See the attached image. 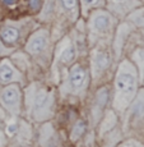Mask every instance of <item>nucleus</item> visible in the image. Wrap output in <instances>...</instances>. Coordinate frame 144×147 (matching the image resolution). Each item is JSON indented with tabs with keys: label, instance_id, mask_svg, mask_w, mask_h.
Wrapping results in <instances>:
<instances>
[{
	"label": "nucleus",
	"instance_id": "f257e3e1",
	"mask_svg": "<svg viewBox=\"0 0 144 147\" xmlns=\"http://www.w3.org/2000/svg\"><path fill=\"white\" fill-rule=\"evenodd\" d=\"M58 92L40 81H33L23 87V115L31 124L51 121L56 113Z\"/></svg>",
	"mask_w": 144,
	"mask_h": 147
},
{
	"label": "nucleus",
	"instance_id": "f03ea898",
	"mask_svg": "<svg viewBox=\"0 0 144 147\" xmlns=\"http://www.w3.org/2000/svg\"><path fill=\"white\" fill-rule=\"evenodd\" d=\"M140 77L138 68L129 60H124L117 67L111 91V109L121 117L135 98L140 88Z\"/></svg>",
	"mask_w": 144,
	"mask_h": 147
},
{
	"label": "nucleus",
	"instance_id": "7ed1b4c3",
	"mask_svg": "<svg viewBox=\"0 0 144 147\" xmlns=\"http://www.w3.org/2000/svg\"><path fill=\"white\" fill-rule=\"evenodd\" d=\"M58 87V95L68 104H78L87 97L91 87V74L82 63H74L65 70Z\"/></svg>",
	"mask_w": 144,
	"mask_h": 147
},
{
	"label": "nucleus",
	"instance_id": "20e7f679",
	"mask_svg": "<svg viewBox=\"0 0 144 147\" xmlns=\"http://www.w3.org/2000/svg\"><path fill=\"white\" fill-rule=\"evenodd\" d=\"M3 128L9 143L13 142L15 147L32 143L33 124L23 117H7L3 121Z\"/></svg>",
	"mask_w": 144,
	"mask_h": 147
},
{
	"label": "nucleus",
	"instance_id": "39448f33",
	"mask_svg": "<svg viewBox=\"0 0 144 147\" xmlns=\"http://www.w3.org/2000/svg\"><path fill=\"white\" fill-rule=\"evenodd\" d=\"M0 106L7 117L23 115V86L12 83L0 86Z\"/></svg>",
	"mask_w": 144,
	"mask_h": 147
},
{
	"label": "nucleus",
	"instance_id": "423d86ee",
	"mask_svg": "<svg viewBox=\"0 0 144 147\" xmlns=\"http://www.w3.org/2000/svg\"><path fill=\"white\" fill-rule=\"evenodd\" d=\"M50 35L41 30L35 32L26 44V51L42 65H46L50 59Z\"/></svg>",
	"mask_w": 144,
	"mask_h": 147
},
{
	"label": "nucleus",
	"instance_id": "0eeeda50",
	"mask_svg": "<svg viewBox=\"0 0 144 147\" xmlns=\"http://www.w3.org/2000/svg\"><path fill=\"white\" fill-rule=\"evenodd\" d=\"M110 98H111V91H110L109 86H101L93 95L91 106H89V119H88V123L92 127V131L97 128L101 118L103 117L105 111L107 110L106 106L109 104Z\"/></svg>",
	"mask_w": 144,
	"mask_h": 147
},
{
	"label": "nucleus",
	"instance_id": "6e6552de",
	"mask_svg": "<svg viewBox=\"0 0 144 147\" xmlns=\"http://www.w3.org/2000/svg\"><path fill=\"white\" fill-rule=\"evenodd\" d=\"M111 65V55L107 49H97L93 54L92 64H91V84L97 87L102 82L106 72Z\"/></svg>",
	"mask_w": 144,
	"mask_h": 147
},
{
	"label": "nucleus",
	"instance_id": "1a4fd4ad",
	"mask_svg": "<svg viewBox=\"0 0 144 147\" xmlns=\"http://www.w3.org/2000/svg\"><path fill=\"white\" fill-rule=\"evenodd\" d=\"M24 82H26L24 74L9 59H3L0 61V86H7L12 83H19L23 86Z\"/></svg>",
	"mask_w": 144,
	"mask_h": 147
},
{
	"label": "nucleus",
	"instance_id": "9d476101",
	"mask_svg": "<svg viewBox=\"0 0 144 147\" xmlns=\"http://www.w3.org/2000/svg\"><path fill=\"white\" fill-rule=\"evenodd\" d=\"M121 117L124 120V128H126L133 121L139 120L144 117V87L139 88L135 98L131 101V104L128 106V109Z\"/></svg>",
	"mask_w": 144,
	"mask_h": 147
},
{
	"label": "nucleus",
	"instance_id": "9b49d317",
	"mask_svg": "<svg viewBox=\"0 0 144 147\" xmlns=\"http://www.w3.org/2000/svg\"><path fill=\"white\" fill-rule=\"evenodd\" d=\"M77 59V47L74 46V44H68L61 49V51L58 55V69L54 73V81L58 83L60 81V74H61V68H69L70 65H73Z\"/></svg>",
	"mask_w": 144,
	"mask_h": 147
},
{
	"label": "nucleus",
	"instance_id": "f8f14e48",
	"mask_svg": "<svg viewBox=\"0 0 144 147\" xmlns=\"http://www.w3.org/2000/svg\"><path fill=\"white\" fill-rule=\"evenodd\" d=\"M112 27V18L110 14L105 12H98L93 16L91 21V30L94 35H107L111 31Z\"/></svg>",
	"mask_w": 144,
	"mask_h": 147
},
{
	"label": "nucleus",
	"instance_id": "ddd939ff",
	"mask_svg": "<svg viewBox=\"0 0 144 147\" xmlns=\"http://www.w3.org/2000/svg\"><path fill=\"white\" fill-rule=\"evenodd\" d=\"M22 27L14 23H4L0 26V38L8 46H14L22 38Z\"/></svg>",
	"mask_w": 144,
	"mask_h": 147
},
{
	"label": "nucleus",
	"instance_id": "4468645a",
	"mask_svg": "<svg viewBox=\"0 0 144 147\" xmlns=\"http://www.w3.org/2000/svg\"><path fill=\"white\" fill-rule=\"evenodd\" d=\"M40 147H59V136L54 129L51 121L41 124L38 133Z\"/></svg>",
	"mask_w": 144,
	"mask_h": 147
},
{
	"label": "nucleus",
	"instance_id": "2eb2a0df",
	"mask_svg": "<svg viewBox=\"0 0 144 147\" xmlns=\"http://www.w3.org/2000/svg\"><path fill=\"white\" fill-rule=\"evenodd\" d=\"M117 123H119V115L112 109H107L105 114H103V117L101 118L97 128H96L98 131V137H101V136L109 133L112 129H115Z\"/></svg>",
	"mask_w": 144,
	"mask_h": 147
},
{
	"label": "nucleus",
	"instance_id": "dca6fc26",
	"mask_svg": "<svg viewBox=\"0 0 144 147\" xmlns=\"http://www.w3.org/2000/svg\"><path fill=\"white\" fill-rule=\"evenodd\" d=\"M88 120L84 119V118H77L74 120L69 131V141L73 145L80 142L86 137L87 132H88Z\"/></svg>",
	"mask_w": 144,
	"mask_h": 147
},
{
	"label": "nucleus",
	"instance_id": "f3484780",
	"mask_svg": "<svg viewBox=\"0 0 144 147\" xmlns=\"http://www.w3.org/2000/svg\"><path fill=\"white\" fill-rule=\"evenodd\" d=\"M60 4L65 13L74 14L77 12V8H78L77 0H60Z\"/></svg>",
	"mask_w": 144,
	"mask_h": 147
},
{
	"label": "nucleus",
	"instance_id": "a211bd4d",
	"mask_svg": "<svg viewBox=\"0 0 144 147\" xmlns=\"http://www.w3.org/2000/svg\"><path fill=\"white\" fill-rule=\"evenodd\" d=\"M116 147H144V143L135 138H128L125 141H120Z\"/></svg>",
	"mask_w": 144,
	"mask_h": 147
},
{
	"label": "nucleus",
	"instance_id": "6ab92c4d",
	"mask_svg": "<svg viewBox=\"0 0 144 147\" xmlns=\"http://www.w3.org/2000/svg\"><path fill=\"white\" fill-rule=\"evenodd\" d=\"M114 4H116L119 7V13H126L128 10H130V5L133 0H112Z\"/></svg>",
	"mask_w": 144,
	"mask_h": 147
},
{
	"label": "nucleus",
	"instance_id": "aec40b11",
	"mask_svg": "<svg viewBox=\"0 0 144 147\" xmlns=\"http://www.w3.org/2000/svg\"><path fill=\"white\" fill-rule=\"evenodd\" d=\"M82 1V8H83L84 14H87L88 10L93 9L94 7H97L100 4V0H80Z\"/></svg>",
	"mask_w": 144,
	"mask_h": 147
},
{
	"label": "nucleus",
	"instance_id": "412c9836",
	"mask_svg": "<svg viewBox=\"0 0 144 147\" xmlns=\"http://www.w3.org/2000/svg\"><path fill=\"white\" fill-rule=\"evenodd\" d=\"M9 146V140H8L7 134L3 128V123L0 121V147H8Z\"/></svg>",
	"mask_w": 144,
	"mask_h": 147
},
{
	"label": "nucleus",
	"instance_id": "4be33fe9",
	"mask_svg": "<svg viewBox=\"0 0 144 147\" xmlns=\"http://www.w3.org/2000/svg\"><path fill=\"white\" fill-rule=\"evenodd\" d=\"M28 4H29V9L32 13H38L41 9V4L42 0H28Z\"/></svg>",
	"mask_w": 144,
	"mask_h": 147
},
{
	"label": "nucleus",
	"instance_id": "5701e85b",
	"mask_svg": "<svg viewBox=\"0 0 144 147\" xmlns=\"http://www.w3.org/2000/svg\"><path fill=\"white\" fill-rule=\"evenodd\" d=\"M9 53H10V46L4 44L3 40L0 38V56H7Z\"/></svg>",
	"mask_w": 144,
	"mask_h": 147
},
{
	"label": "nucleus",
	"instance_id": "b1692460",
	"mask_svg": "<svg viewBox=\"0 0 144 147\" xmlns=\"http://www.w3.org/2000/svg\"><path fill=\"white\" fill-rule=\"evenodd\" d=\"M1 3L7 7H14V5L18 3V0H1Z\"/></svg>",
	"mask_w": 144,
	"mask_h": 147
},
{
	"label": "nucleus",
	"instance_id": "393cba45",
	"mask_svg": "<svg viewBox=\"0 0 144 147\" xmlns=\"http://www.w3.org/2000/svg\"><path fill=\"white\" fill-rule=\"evenodd\" d=\"M5 118H7V114H5V111L1 109V106H0V121H1V123H3Z\"/></svg>",
	"mask_w": 144,
	"mask_h": 147
},
{
	"label": "nucleus",
	"instance_id": "a878e982",
	"mask_svg": "<svg viewBox=\"0 0 144 147\" xmlns=\"http://www.w3.org/2000/svg\"><path fill=\"white\" fill-rule=\"evenodd\" d=\"M19 147H35V146H32V145H23V146H19Z\"/></svg>",
	"mask_w": 144,
	"mask_h": 147
},
{
	"label": "nucleus",
	"instance_id": "bb28decb",
	"mask_svg": "<svg viewBox=\"0 0 144 147\" xmlns=\"http://www.w3.org/2000/svg\"><path fill=\"white\" fill-rule=\"evenodd\" d=\"M142 82H143V84H144V74H143V80H142Z\"/></svg>",
	"mask_w": 144,
	"mask_h": 147
}]
</instances>
